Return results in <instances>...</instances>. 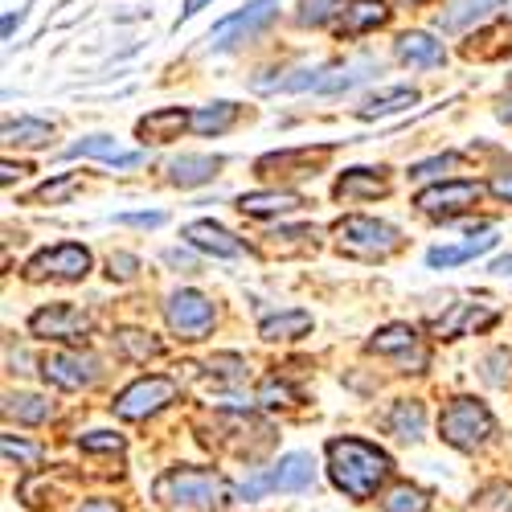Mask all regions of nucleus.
<instances>
[{"mask_svg":"<svg viewBox=\"0 0 512 512\" xmlns=\"http://www.w3.org/2000/svg\"><path fill=\"white\" fill-rule=\"evenodd\" d=\"M390 472H394L390 455L365 439H332L328 443V476L349 500L377 496V488L390 480Z\"/></svg>","mask_w":512,"mask_h":512,"instance_id":"obj_1","label":"nucleus"},{"mask_svg":"<svg viewBox=\"0 0 512 512\" xmlns=\"http://www.w3.org/2000/svg\"><path fill=\"white\" fill-rule=\"evenodd\" d=\"M156 500L173 504V508H185V512H213L226 504V480L209 467H173L156 480Z\"/></svg>","mask_w":512,"mask_h":512,"instance_id":"obj_2","label":"nucleus"},{"mask_svg":"<svg viewBox=\"0 0 512 512\" xmlns=\"http://www.w3.org/2000/svg\"><path fill=\"white\" fill-rule=\"evenodd\" d=\"M439 435H443V443H451L459 451H476L496 435V418L476 398H455L439 414Z\"/></svg>","mask_w":512,"mask_h":512,"instance_id":"obj_3","label":"nucleus"},{"mask_svg":"<svg viewBox=\"0 0 512 512\" xmlns=\"http://www.w3.org/2000/svg\"><path fill=\"white\" fill-rule=\"evenodd\" d=\"M336 250L349 254V259H390V254L402 246V234L390 222L377 218H340L336 222Z\"/></svg>","mask_w":512,"mask_h":512,"instance_id":"obj_4","label":"nucleus"},{"mask_svg":"<svg viewBox=\"0 0 512 512\" xmlns=\"http://www.w3.org/2000/svg\"><path fill=\"white\" fill-rule=\"evenodd\" d=\"M312 484H316L312 455L291 451V455H283V459L271 467V472L246 480V484L238 488V500H259L263 492H304V488H312Z\"/></svg>","mask_w":512,"mask_h":512,"instance_id":"obj_5","label":"nucleus"},{"mask_svg":"<svg viewBox=\"0 0 512 512\" xmlns=\"http://www.w3.org/2000/svg\"><path fill=\"white\" fill-rule=\"evenodd\" d=\"M369 353L394 361L402 373H422L431 365V349H426V340L410 324H386L369 340Z\"/></svg>","mask_w":512,"mask_h":512,"instance_id":"obj_6","label":"nucleus"},{"mask_svg":"<svg viewBox=\"0 0 512 512\" xmlns=\"http://www.w3.org/2000/svg\"><path fill=\"white\" fill-rule=\"evenodd\" d=\"M91 271V250L78 246V242H62V246H50L33 254L25 263V279L29 283H41V279H62V283H74V279H87Z\"/></svg>","mask_w":512,"mask_h":512,"instance_id":"obj_7","label":"nucleus"},{"mask_svg":"<svg viewBox=\"0 0 512 512\" xmlns=\"http://www.w3.org/2000/svg\"><path fill=\"white\" fill-rule=\"evenodd\" d=\"M168 402H177V381L173 377H140L111 402V410L127 422H140V418L160 414Z\"/></svg>","mask_w":512,"mask_h":512,"instance_id":"obj_8","label":"nucleus"},{"mask_svg":"<svg viewBox=\"0 0 512 512\" xmlns=\"http://www.w3.org/2000/svg\"><path fill=\"white\" fill-rule=\"evenodd\" d=\"M164 320L181 340H201V336H209L218 312H213V304L205 300L201 291H173L168 295V304H164Z\"/></svg>","mask_w":512,"mask_h":512,"instance_id":"obj_9","label":"nucleus"},{"mask_svg":"<svg viewBox=\"0 0 512 512\" xmlns=\"http://www.w3.org/2000/svg\"><path fill=\"white\" fill-rule=\"evenodd\" d=\"M29 332L41 340H66V345H78V340L91 336V316L74 308V304H50L29 316Z\"/></svg>","mask_w":512,"mask_h":512,"instance_id":"obj_10","label":"nucleus"},{"mask_svg":"<svg viewBox=\"0 0 512 512\" xmlns=\"http://www.w3.org/2000/svg\"><path fill=\"white\" fill-rule=\"evenodd\" d=\"M275 9H279V0H254V5H246L242 13H234V17H226V21H218V25L209 29V46H213V50L238 46V41L254 37L263 25H271Z\"/></svg>","mask_w":512,"mask_h":512,"instance_id":"obj_11","label":"nucleus"},{"mask_svg":"<svg viewBox=\"0 0 512 512\" xmlns=\"http://www.w3.org/2000/svg\"><path fill=\"white\" fill-rule=\"evenodd\" d=\"M484 197V185L480 181H443V185H431L414 197V205L431 218H447V213H459L467 205H476Z\"/></svg>","mask_w":512,"mask_h":512,"instance_id":"obj_12","label":"nucleus"},{"mask_svg":"<svg viewBox=\"0 0 512 512\" xmlns=\"http://www.w3.org/2000/svg\"><path fill=\"white\" fill-rule=\"evenodd\" d=\"M41 373H46V381H54L58 390H82L99 377V357H91V353H54V357L41 361Z\"/></svg>","mask_w":512,"mask_h":512,"instance_id":"obj_13","label":"nucleus"},{"mask_svg":"<svg viewBox=\"0 0 512 512\" xmlns=\"http://www.w3.org/2000/svg\"><path fill=\"white\" fill-rule=\"evenodd\" d=\"M185 127H193V115L185 107H160L136 123V132L148 144H173V140H181Z\"/></svg>","mask_w":512,"mask_h":512,"instance_id":"obj_14","label":"nucleus"},{"mask_svg":"<svg viewBox=\"0 0 512 512\" xmlns=\"http://www.w3.org/2000/svg\"><path fill=\"white\" fill-rule=\"evenodd\" d=\"M390 21V9H386V0H349L345 9H340V21H336V33L340 37H361L377 25H386Z\"/></svg>","mask_w":512,"mask_h":512,"instance_id":"obj_15","label":"nucleus"},{"mask_svg":"<svg viewBox=\"0 0 512 512\" xmlns=\"http://www.w3.org/2000/svg\"><path fill=\"white\" fill-rule=\"evenodd\" d=\"M398 58H402L406 66L431 70V66H443V62H447V50H443V41H435L431 33L414 29V33H402V37H398Z\"/></svg>","mask_w":512,"mask_h":512,"instance_id":"obj_16","label":"nucleus"},{"mask_svg":"<svg viewBox=\"0 0 512 512\" xmlns=\"http://www.w3.org/2000/svg\"><path fill=\"white\" fill-rule=\"evenodd\" d=\"M390 181L381 177V168H349L336 181V197L340 201H357V197H386Z\"/></svg>","mask_w":512,"mask_h":512,"instance_id":"obj_17","label":"nucleus"},{"mask_svg":"<svg viewBox=\"0 0 512 512\" xmlns=\"http://www.w3.org/2000/svg\"><path fill=\"white\" fill-rule=\"evenodd\" d=\"M185 238L205 254H218V259H234V254H242V242L230 230H222L218 222H193V226H185Z\"/></svg>","mask_w":512,"mask_h":512,"instance_id":"obj_18","label":"nucleus"},{"mask_svg":"<svg viewBox=\"0 0 512 512\" xmlns=\"http://www.w3.org/2000/svg\"><path fill=\"white\" fill-rule=\"evenodd\" d=\"M304 197L291 193V189H267V193H242L238 197V209L250 213V218H271V213H291L300 209Z\"/></svg>","mask_w":512,"mask_h":512,"instance_id":"obj_19","label":"nucleus"},{"mask_svg":"<svg viewBox=\"0 0 512 512\" xmlns=\"http://www.w3.org/2000/svg\"><path fill=\"white\" fill-rule=\"evenodd\" d=\"M218 168H222V160L218 156H177L173 164H168V181L173 185H181V189H193V185H205V181H213L218 177Z\"/></svg>","mask_w":512,"mask_h":512,"instance_id":"obj_20","label":"nucleus"},{"mask_svg":"<svg viewBox=\"0 0 512 512\" xmlns=\"http://www.w3.org/2000/svg\"><path fill=\"white\" fill-rule=\"evenodd\" d=\"M488 324H496V312H492V308L455 304V308L435 324V332H439V336H467V332H480V328H488Z\"/></svg>","mask_w":512,"mask_h":512,"instance_id":"obj_21","label":"nucleus"},{"mask_svg":"<svg viewBox=\"0 0 512 512\" xmlns=\"http://www.w3.org/2000/svg\"><path fill=\"white\" fill-rule=\"evenodd\" d=\"M386 431L398 435V439H406V443L422 439V431H426V406H422L418 398L394 402V410L386 414Z\"/></svg>","mask_w":512,"mask_h":512,"instance_id":"obj_22","label":"nucleus"},{"mask_svg":"<svg viewBox=\"0 0 512 512\" xmlns=\"http://www.w3.org/2000/svg\"><path fill=\"white\" fill-rule=\"evenodd\" d=\"M492 9H500V0H451V5L439 13V29L459 33L467 25H480Z\"/></svg>","mask_w":512,"mask_h":512,"instance_id":"obj_23","label":"nucleus"},{"mask_svg":"<svg viewBox=\"0 0 512 512\" xmlns=\"http://www.w3.org/2000/svg\"><path fill=\"white\" fill-rule=\"evenodd\" d=\"M492 246H496V234L484 230L480 238L463 242V246H435L431 254H426V263H431V267H459V263H467V259H476V254H488Z\"/></svg>","mask_w":512,"mask_h":512,"instance_id":"obj_24","label":"nucleus"},{"mask_svg":"<svg viewBox=\"0 0 512 512\" xmlns=\"http://www.w3.org/2000/svg\"><path fill=\"white\" fill-rule=\"evenodd\" d=\"M238 115H242V107L238 103H209V107H201V111H193V132L197 136H222V132H230V127L238 123Z\"/></svg>","mask_w":512,"mask_h":512,"instance_id":"obj_25","label":"nucleus"},{"mask_svg":"<svg viewBox=\"0 0 512 512\" xmlns=\"http://www.w3.org/2000/svg\"><path fill=\"white\" fill-rule=\"evenodd\" d=\"M414 103H418V91H414V87H394V91H381V95L365 99V103L357 107V115H361V119H386V115H398V111H406V107H414Z\"/></svg>","mask_w":512,"mask_h":512,"instance_id":"obj_26","label":"nucleus"},{"mask_svg":"<svg viewBox=\"0 0 512 512\" xmlns=\"http://www.w3.org/2000/svg\"><path fill=\"white\" fill-rule=\"evenodd\" d=\"M308 328H312V316H308V312H283V316L263 320L259 336L275 345V340H295V336H304Z\"/></svg>","mask_w":512,"mask_h":512,"instance_id":"obj_27","label":"nucleus"},{"mask_svg":"<svg viewBox=\"0 0 512 512\" xmlns=\"http://www.w3.org/2000/svg\"><path fill=\"white\" fill-rule=\"evenodd\" d=\"M5 414L25 422V426H37V422H46L54 414V406L46 398H37V394H9L5 398Z\"/></svg>","mask_w":512,"mask_h":512,"instance_id":"obj_28","label":"nucleus"},{"mask_svg":"<svg viewBox=\"0 0 512 512\" xmlns=\"http://www.w3.org/2000/svg\"><path fill=\"white\" fill-rule=\"evenodd\" d=\"M115 345H119V353H123V357H132V361H152V357H160V353H164V345H160L156 336L136 332V328H123V332L115 336Z\"/></svg>","mask_w":512,"mask_h":512,"instance_id":"obj_29","label":"nucleus"},{"mask_svg":"<svg viewBox=\"0 0 512 512\" xmlns=\"http://www.w3.org/2000/svg\"><path fill=\"white\" fill-rule=\"evenodd\" d=\"M50 136H54V127H50V123H41V119H17V123H5V140H9V144L41 148V144H50Z\"/></svg>","mask_w":512,"mask_h":512,"instance_id":"obj_30","label":"nucleus"},{"mask_svg":"<svg viewBox=\"0 0 512 512\" xmlns=\"http://www.w3.org/2000/svg\"><path fill=\"white\" fill-rule=\"evenodd\" d=\"M381 508L386 512H426L431 508V496H426L422 488H414V484H398V488H390L386 496H381Z\"/></svg>","mask_w":512,"mask_h":512,"instance_id":"obj_31","label":"nucleus"},{"mask_svg":"<svg viewBox=\"0 0 512 512\" xmlns=\"http://www.w3.org/2000/svg\"><path fill=\"white\" fill-rule=\"evenodd\" d=\"M78 185H82V181H78L74 173H66V177H58V181L41 185V189L33 193V201H37V205H66V201L78 193Z\"/></svg>","mask_w":512,"mask_h":512,"instance_id":"obj_32","label":"nucleus"},{"mask_svg":"<svg viewBox=\"0 0 512 512\" xmlns=\"http://www.w3.org/2000/svg\"><path fill=\"white\" fill-rule=\"evenodd\" d=\"M66 156H95V160H111V164H115L123 152H119V144H115L111 136H87V140L70 144Z\"/></svg>","mask_w":512,"mask_h":512,"instance_id":"obj_33","label":"nucleus"},{"mask_svg":"<svg viewBox=\"0 0 512 512\" xmlns=\"http://www.w3.org/2000/svg\"><path fill=\"white\" fill-rule=\"evenodd\" d=\"M5 459L17 463V467H25V472H33V467L41 463V447H33V443H25L17 435H5Z\"/></svg>","mask_w":512,"mask_h":512,"instance_id":"obj_34","label":"nucleus"},{"mask_svg":"<svg viewBox=\"0 0 512 512\" xmlns=\"http://www.w3.org/2000/svg\"><path fill=\"white\" fill-rule=\"evenodd\" d=\"M209 373L218 381H246V361L238 353H218L209 361Z\"/></svg>","mask_w":512,"mask_h":512,"instance_id":"obj_35","label":"nucleus"},{"mask_svg":"<svg viewBox=\"0 0 512 512\" xmlns=\"http://www.w3.org/2000/svg\"><path fill=\"white\" fill-rule=\"evenodd\" d=\"M336 9H345L340 0H300V25H324Z\"/></svg>","mask_w":512,"mask_h":512,"instance_id":"obj_36","label":"nucleus"},{"mask_svg":"<svg viewBox=\"0 0 512 512\" xmlns=\"http://www.w3.org/2000/svg\"><path fill=\"white\" fill-rule=\"evenodd\" d=\"M78 447H82V451H111V455H119L127 443H123V435H111V431H91V435H82V439H78Z\"/></svg>","mask_w":512,"mask_h":512,"instance_id":"obj_37","label":"nucleus"},{"mask_svg":"<svg viewBox=\"0 0 512 512\" xmlns=\"http://www.w3.org/2000/svg\"><path fill=\"white\" fill-rule=\"evenodd\" d=\"M508 373H512V353H508V349H496V353L484 361V377L492 381V386H504Z\"/></svg>","mask_w":512,"mask_h":512,"instance_id":"obj_38","label":"nucleus"},{"mask_svg":"<svg viewBox=\"0 0 512 512\" xmlns=\"http://www.w3.org/2000/svg\"><path fill=\"white\" fill-rule=\"evenodd\" d=\"M259 402H263V406H287V402H295V394H291L287 381L267 377V381H263V390H259Z\"/></svg>","mask_w":512,"mask_h":512,"instance_id":"obj_39","label":"nucleus"},{"mask_svg":"<svg viewBox=\"0 0 512 512\" xmlns=\"http://www.w3.org/2000/svg\"><path fill=\"white\" fill-rule=\"evenodd\" d=\"M459 164V156H435V160H422V164H414L410 168V177L414 181H426V177H439V173H447V168H455Z\"/></svg>","mask_w":512,"mask_h":512,"instance_id":"obj_40","label":"nucleus"},{"mask_svg":"<svg viewBox=\"0 0 512 512\" xmlns=\"http://www.w3.org/2000/svg\"><path fill=\"white\" fill-rule=\"evenodd\" d=\"M136 271H140L136 254H111V259H107V275H111V279H132Z\"/></svg>","mask_w":512,"mask_h":512,"instance_id":"obj_41","label":"nucleus"},{"mask_svg":"<svg viewBox=\"0 0 512 512\" xmlns=\"http://www.w3.org/2000/svg\"><path fill=\"white\" fill-rule=\"evenodd\" d=\"M484 508L488 512H512V484H496L484 492Z\"/></svg>","mask_w":512,"mask_h":512,"instance_id":"obj_42","label":"nucleus"},{"mask_svg":"<svg viewBox=\"0 0 512 512\" xmlns=\"http://www.w3.org/2000/svg\"><path fill=\"white\" fill-rule=\"evenodd\" d=\"M492 193H496L500 201H508V205H512V156H508V164L500 168V173L492 177Z\"/></svg>","mask_w":512,"mask_h":512,"instance_id":"obj_43","label":"nucleus"},{"mask_svg":"<svg viewBox=\"0 0 512 512\" xmlns=\"http://www.w3.org/2000/svg\"><path fill=\"white\" fill-rule=\"evenodd\" d=\"M119 222H123V226H160L164 213H123Z\"/></svg>","mask_w":512,"mask_h":512,"instance_id":"obj_44","label":"nucleus"},{"mask_svg":"<svg viewBox=\"0 0 512 512\" xmlns=\"http://www.w3.org/2000/svg\"><path fill=\"white\" fill-rule=\"evenodd\" d=\"M78 512H123V508H119L115 500H103V496H99V500H87V504H82Z\"/></svg>","mask_w":512,"mask_h":512,"instance_id":"obj_45","label":"nucleus"},{"mask_svg":"<svg viewBox=\"0 0 512 512\" xmlns=\"http://www.w3.org/2000/svg\"><path fill=\"white\" fill-rule=\"evenodd\" d=\"M21 173H29L25 164H13V160H5V168H0V181H5V185H13Z\"/></svg>","mask_w":512,"mask_h":512,"instance_id":"obj_46","label":"nucleus"},{"mask_svg":"<svg viewBox=\"0 0 512 512\" xmlns=\"http://www.w3.org/2000/svg\"><path fill=\"white\" fill-rule=\"evenodd\" d=\"M209 5V0H185V9H181V21H189V17H197L201 9Z\"/></svg>","mask_w":512,"mask_h":512,"instance_id":"obj_47","label":"nucleus"},{"mask_svg":"<svg viewBox=\"0 0 512 512\" xmlns=\"http://www.w3.org/2000/svg\"><path fill=\"white\" fill-rule=\"evenodd\" d=\"M164 259H168V263H173V267H185V271L193 267V259H189V254H181V250H168V254H164Z\"/></svg>","mask_w":512,"mask_h":512,"instance_id":"obj_48","label":"nucleus"},{"mask_svg":"<svg viewBox=\"0 0 512 512\" xmlns=\"http://www.w3.org/2000/svg\"><path fill=\"white\" fill-rule=\"evenodd\" d=\"M492 271H496V275H512V254H504V259H496V263H492Z\"/></svg>","mask_w":512,"mask_h":512,"instance_id":"obj_49","label":"nucleus"},{"mask_svg":"<svg viewBox=\"0 0 512 512\" xmlns=\"http://www.w3.org/2000/svg\"><path fill=\"white\" fill-rule=\"evenodd\" d=\"M496 115H500L504 123H512V95H504V99H500V111H496Z\"/></svg>","mask_w":512,"mask_h":512,"instance_id":"obj_50","label":"nucleus"},{"mask_svg":"<svg viewBox=\"0 0 512 512\" xmlns=\"http://www.w3.org/2000/svg\"><path fill=\"white\" fill-rule=\"evenodd\" d=\"M17 21H21V17H13V13L5 17V37H13V29H17Z\"/></svg>","mask_w":512,"mask_h":512,"instance_id":"obj_51","label":"nucleus"},{"mask_svg":"<svg viewBox=\"0 0 512 512\" xmlns=\"http://www.w3.org/2000/svg\"><path fill=\"white\" fill-rule=\"evenodd\" d=\"M500 13H504V17L512 21V0H504V5H500Z\"/></svg>","mask_w":512,"mask_h":512,"instance_id":"obj_52","label":"nucleus"},{"mask_svg":"<svg viewBox=\"0 0 512 512\" xmlns=\"http://www.w3.org/2000/svg\"><path fill=\"white\" fill-rule=\"evenodd\" d=\"M410 5H418V0H410Z\"/></svg>","mask_w":512,"mask_h":512,"instance_id":"obj_53","label":"nucleus"}]
</instances>
